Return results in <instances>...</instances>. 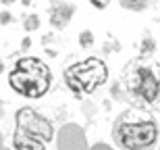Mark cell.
I'll use <instances>...</instances> for the list:
<instances>
[{
    "label": "cell",
    "mask_w": 160,
    "mask_h": 150,
    "mask_svg": "<svg viewBox=\"0 0 160 150\" xmlns=\"http://www.w3.org/2000/svg\"><path fill=\"white\" fill-rule=\"evenodd\" d=\"M67 88L71 90L75 98H83V94H94L100 85L106 84L108 79V67L102 59L89 56V59L69 65L62 71Z\"/></svg>",
    "instance_id": "obj_5"
},
{
    "label": "cell",
    "mask_w": 160,
    "mask_h": 150,
    "mask_svg": "<svg viewBox=\"0 0 160 150\" xmlns=\"http://www.w3.org/2000/svg\"><path fill=\"white\" fill-rule=\"evenodd\" d=\"M121 50H123V44L117 40L114 34H108L104 44H102V52L104 54H117V52H121Z\"/></svg>",
    "instance_id": "obj_9"
},
{
    "label": "cell",
    "mask_w": 160,
    "mask_h": 150,
    "mask_svg": "<svg viewBox=\"0 0 160 150\" xmlns=\"http://www.w3.org/2000/svg\"><path fill=\"white\" fill-rule=\"evenodd\" d=\"M110 94H112V98H117V100H125V92H123V85H121L119 79L110 85Z\"/></svg>",
    "instance_id": "obj_12"
},
{
    "label": "cell",
    "mask_w": 160,
    "mask_h": 150,
    "mask_svg": "<svg viewBox=\"0 0 160 150\" xmlns=\"http://www.w3.org/2000/svg\"><path fill=\"white\" fill-rule=\"evenodd\" d=\"M54 138L52 121L44 117L33 106H21L15 115V133L12 148L15 150H46Z\"/></svg>",
    "instance_id": "obj_4"
},
{
    "label": "cell",
    "mask_w": 160,
    "mask_h": 150,
    "mask_svg": "<svg viewBox=\"0 0 160 150\" xmlns=\"http://www.w3.org/2000/svg\"><path fill=\"white\" fill-rule=\"evenodd\" d=\"M112 140L121 150H154L160 140V125L148 111L125 108L112 123Z\"/></svg>",
    "instance_id": "obj_2"
},
{
    "label": "cell",
    "mask_w": 160,
    "mask_h": 150,
    "mask_svg": "<svg viewBox=\"0 0 160 150\" xmlns=\"http://www.w3.org/2000/svg\"><path fill=\"white\" fill-rule=\"evenodd\" d=\"M40 17H38L36 13H29V15H23L21 17V27H23L25 31H38L40 29Z\"/></svg>",
    "instance_id": "obj_10"
},
{
    "label": "cell",
    "mask_w": 160,
    "mask_h": 150,
    "mask_svg": "<svg viewBox=\"0 0 160 150\" xmlns=\"http://www.w3.org/2000/svg\"><path fill=\"white\" fill-rule=\"evenodd\" d=\"M2 71H4V63L0 60V75H2Z\"/></svg>",
    "instance_id": "obj_20"
},
{
    "label": "cell",
    "mask_w": 160,
    "mask_h": 150,
    "mask_svg": "<svg viewBox=\"0 0 160 150\" xmlns=\"http://www.w3.org/2000/svg\"><path fill=\"white\" fill-rule=\"evenodd\" d=\"M4 117V102H2V98H0V119Z\"/></svg>",
    "instance_id": "obj_18"
},
{
    "label": "cell",
    "mask_w": 160,
    "mask_h": 150,
    "mask_svg": "<svg viewBox=\"0 0 160 150\" xmlns=\"http://www.w3.org/2000/svg\"><path fill=\"white\" fill-rule=\"evenodd\" d=\"M8 85L19 96L38 100L50 92L52 71L48 63H44L38 56H21L8 71Z\"/></svg>",
    "instance_id": "obj_3"
},
{
    "label": "cell",
    "mask_w": 160,
    "mask_h": 150,
    "mask_svg": "<svg viewBox=\"0 0 160 150\" xmlns=\"http://www.w3.org/2000/svg\"><path fill=\"white\" fill-rule=\"evenodd\" d=\"M17 0H0V4H4V6H11V4H15Z\"/></svg>",
    "instance_id": "obj_17"
},
{
    "label": "cell",
    "mask_w": 160,
    "mask_h": 150,
    "mask_svg": "<svg viewBox=\"0 0 160 150\" xmlns=\"http://www.w3.org/2000/svg\"><path fill=\"white\" fill-rule=\"evenodd\" d=\"M75 13H77V6L73 2H69V0H52L50 6H48V21L52 25V29L62 31L69 27Z\"/></svg>",
    "instance_id": "obj_6"
},
{
    "label": "cell",
    "mask_w": 160,
    "mask_h": 150,
    "mask_svg": "<svg viewBox=\"0 0 160 150\" xmlns=\"http://www.w3.org/2000/svg\"><path fill=\"white\" fill-rule=\"evenodd\" d=\"M12 13L11 11H2L0 13V25H8V23H12Z\"/></svg>",
    "instance_id": "obj_13"
},
{
    "label": "cell",
    "mask_w": 160,
    "mask_h": 150,
    "mask_svg": "<svg viewBox=\"0 0 160 150\" xmlns=\"http://www.w3.org/2000/svg\"><path fill=\"white\" fill-rule=\"evenodd\" d=\"M154 52H156V40H154V36H152L148 29H143V36H142V40H139V56L154 59Z\"/></svg>",
    "instance_id": "obj_7"
},
{
    "label": "cell",
    "mask_w": 160,
    "mask_h": 150,
    "mask_svg": "<svg viewBox=\"0 0 160 150\" xmlns=\"http://www.w3.org/2000/svg\"><path fill=\"white\" fill-rule=\"evenodd\" d=\"M89 4L94 6V8H98V11H104V8H108L110 0H89Z\"/></svg>",
    "instance_id": "obj_14"
},
{
    "label": "cell",
    "mask_w": 160,
    "mask_h": 150,
    "mask_svg": "<svg viewBox=\"0 0 160 150\" xmlns=\"http://www.w3.org/2000/svg\"><path fill=\"white\" fill-rule=\"evenodd\" d=\"M119 4L123 6L125 11H131V13H142L146 8H150V0H119Z\"/></svg>",
    "instance_id": "obj_8"
},
{
    "label": "cell",
    "mask_w": 160,
    "mask_h": 150,
    "mask_svg": "<svg viewBox=\"0 0 160 150\" xmlns=\"http://www.w3.org/2000/svg\"><path fill=\"white\" fill-rule=\"evenodd\" d=\"M21 4H23V6H31L33 2H31V0H21Z\"/></svg>",
    "instance_id": "obj_19"
},
{
    "label": "cell",
    "mask_w": 160,
    "mask_h": 150,
    "mask_svg": "<svg viewBox=\"0 0 160 150\" xmlns=\"http://www.w3.org/2000/svg\"><path fill=\"white\" fill-rule=\"evenodd\" d=\"M119 81L125 92V102L131 106L160 113V60L135 56L121 69Z\"/></svg>",
    "instance_id": "obj_1"
},
{
    "label": "cell",
    "mask_w": 160,
    "mask_h": 150,
    "mask_svg": "<svg viewBox=\"0 0 160 150\" xmlns=\"http://www.w3.org/2000/svg\"><path fill=\"white\" fill-rule=\"evenodd\" d=\"M31 48V38L29 36H25L23 38V42H21V50H29Z\"/></svg>",
    "instance_id": "obj_15"
},
{
    "label": "cell",
    "mask_w": 160,
    "mask_h": 150,
    "mask_svg": "<svg viewBox=\"0 0 160 150\" xmlns=\"http://www.w3.org/2000/svg\"><path fill=\"white\" fill-rule=\"evenodd\" d=\"M79 46H81V48H92V46H94V31L92 29H83L81 34H79Z\"/></svg>",
    "instance_id": "obj_11"
},
{
    "label": "cell",
    "mask_w": 160,
    "mask_h": 150,
    "mask_svg": "<svg viewBox=\"0 0 160 150\" xmlns=\"http://www.w3.org/2000/svg\"><path fill=\"white\" fill-rule=\"evenodd\" d=\"M54 40H56L54 34H46V36L42 38V44H50V42H54Z\"/></svg>",
    "instance_id": "obj_16"
}]
</instances>
